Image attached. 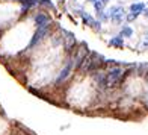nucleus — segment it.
I'll return each mask as SVG.
<instances>
[{
    "label": "nucleus",
    "mask_w": 148,
    "mask_h": 135,
    "mask_svg": "<svg viewBox=\"0 0 148 135\" xmlns=\"http://www.w3.org/2000/svg\"><path fill=\"white\" fill-rule=\"evenodd\" d=\"M38 5H41V6H44V8H49V9L55 11V5L51 3V0H38Z\"/></svg>",
    "instance_id": "14"
},
{
    "label": "nucleus",
    "mask_w": 148,
    "mask_h": 135,
    "mask_svg": "<svg viewBox=\"0 0 148 135\" xmlns=\"http://www.w3.org/2000/svg\"><path fill=\"white\" fill-rule=\"evenodd\" d=\"M144 14H145V15H148V8H147V9H144Z\"/></svg>",
    "instance_id": "17"
},
{
    "label": "nucleus",
    "mask_w": 148,
    "mask_h": 135,
    "mask_svg": "<svg viewBox=\"0 0 148 135\" xmlns=\"http://www.w3.org/2000/svg\"><path fill=\"white\" fill-rule=\"evenodd\" d=\"M104 65H106V59L100 55V53L91 52L89 55L83 59L82 65H80V70L85 71V73H94V71L100 70Z\"/></svg>",
    "instance_id": "1"
},
{
    "label": "nucleus",
    "mask_w": 148,
    "mask_h": 135,
    "mask_svg": "<svg viewBox=\"0 0 148 135\" xmlns=\"http://www.w3.org/2000/svg\"><path fill=\"white\" fill-rule=\"evenodd\" d=\"M73 71V64H71V59L66 62V65L62 69V71L59 73V76H58V79H56V84H60V82H64V80L70 76V73Z\"/></svg>",
    "instance_id": "10"
},
{
    "label": "nucleus",
    "mask_w": 148,
    "mask_h": 135,
    "mask_svg": "<svg viewBox=\"0 0 148 135\" xmlns=\"http://www.w3.org/2000/svg\"><path fill=\"white\" fill-rule=\"evenodd\" d=\"M33 20H35L36 28H50V24H51V18L47 14H44V12H38V14H35Z\"/></svg>",
    "instance_id": "7"
},
{
    "label": "nucleus",
    "mask_w": 148,
    "mask_h": 135,
    "mask_svg": "<svg viewBox=\"0 0 148 135\" xmlns=\"http://www.w3.org/2000/svg\"><path fill=\"white\" fill-rule=\"evenodd\" d=\"M124 76H125V71L123 70V67H119V65L110 67V70L106 75V88H115V87H118Z\"/></svg>",
    "instance_id": "2"
},
{
    "label": "nucleus",
    "mask_w": 148,
    "mask_h": 135,
    "mask_svg": "<svg viewBox=\"0 0 148 135\" xmlns=\"http://www.w3.org/2000/svg\"><path fill=\"white\" fill-rule=\"evenodd\" d=\"M119 35L123 37V38H130V37L133 35V29L130 28V26L124 24L123 28H121V32H119Z\"/></svg>",
    "instance_id": "13"
},
{
    "label": "nucleus",
    "mask_w": 148,
    "mask_h": 135,
    "mask_svg": "<svg viewBox=\"0 0 148 135\" xmlns=\"http://www.w3.org/2000/svg\"><path fill=\"white\" fill-rule=\"evenodd\" d=\"M144 46H145V47H147V46H148V38H147V39H145V43H144Z\"/></svg>",
    "instance_id": "18"
},
{
    "label": "nucleus",
    "mask_w": 148,
    "mask_h": 135,
    "mask_svg": "<svg viewBox=\"0 0 148 135\" xmlns=\"http://www.w3.org/2000/svg\"><path fill=\"white\" fill-rule=\"evenodd\" d=\"M109 44L113 46V47H124V38L121 35H116V37L109 39Z\"/></svg>",
    "instance_id": "12"
},
{
    "label": "nucleus",
    "mask_w": 148,
    "mask_h": 135,
    "mask_svg": "<svg viewBox=\"0 0 148 135\" xmlns=\"http://www.w3.org/2000/svg\"><path fill=\"white\" fill-rule=\"evenodd\" d=\"M106 75L107 71H103V70H97L94 71V80L97 82V85L100 87V88H106Z\"/></svg>",
    "instance_id": "9"
},
{
    "label": "nucleus",
    "mask_w": 148,
    "mask_h": 135,
    "mask_svg": "<svg viewBox=\"0 0 148 135\" xmlns=\"http://www.w3.org/2000/svg\"><path fill=\"white\" fill-rule=\"evenodd\" d=\"M89 2H91V3H94V2H97V0H89Z\"/></svg>",
    "instance_id": "21"
},
{
    "label": "nucleus",
    "mask_w": 148,
    "mask_h": 135,
    "mask_svg": "<svg viewBox=\"0 0 148 135\" xmlns=\"http://www.w3.org/2000/svg\"><path fill=\"white\" fill-rule=\"evenodd\" d=\"M106 14H107V17L110 18V21L116 23V24L123 23V20L125 17V12H124V9L121 8V6H112L110 9L106 11Z\"/></svg>",
    "instance_id": "4"
},
{
    "label": "nucleus",
    "mask_w": 148,
    "mask_h": 135,
    "mask_svg": "<svg viewBox=\"0 0 148 135\" xmlns=\"http://www.w3.org/2000/svg\"><path fill=\"white\" fill-rule=\"evenodd\" d=\"M89 49H88V44L86 43H80L79 47H76V52H74V56L71 59V64H73V70H77L80 69V65H82L83 59L89 55Z\"/></svg>",
    "instance_id": "3"
},
{
    "label": "nucleus",
    "mask_w": 148,
    "mask_h": 135,
    "mask_svg": "<svg viewBox=\"0 0 148 135\" xmlns=\"http://www.w3.org/2000/svg\"><path fill=\"white\" fill-rule=\"evenodd\" d=\"M17 2H21L23 3V2H26V0H17Z\"/></svg>",
    "instance_id": "20"
},
{
    "label": "nucleus",
    "mask_w": 148,
    "mask_h": 135,
    "mask_svg": "<svg viewBox=\"0 0 148 135\" xmlns=\"http://www.w3.org/2000/svg\"><path fill=\"white\" fill-rule=\"evenodd\" d=\"M49 29H50V28H38V30L35 32V35H33L32 39H30L29 49H32V47H35V46H38L39 43H41L42 39L45 38V35L49 33Z\"/></svg>",
    "instance_id": "6"
},
{
    "label": "nucleus",
    "mask_w": 148,
    "mask_h": 135,
    "mask_svg": "<svg viewBox=\"0 0 148 135\" xmlns=\"http://www.w3.org/2000/svg\"><path fill=\"white\" fill-rule=\"evenodd\" d=\"M94 8H95L97 12H101L103 8H104V3H103V2H100V0H97V2H94Z\"/></svg>",
    "instance_id": "15"
},
{
    "label": "nucleus",
    "mask_w": 148,
    "mask_h": 135,
    "mask_svg": "<svg viewBox=\"0 0 148 135\" xmlns=\"http://www.w3.org/2000/svg\"><path fill=\"white\" fill-rule=\"evenodd\" d=\"M144 9H145V5H144L142 2L133 3V5L130 6V12H132V14H136V15H139L140 12H144Z\"/></svg>",
    "instance_id": "11"
},
{
    "label": "nucleus",
    "mask_w": 148,
    "mask_h": 135,
    "mask_svg": "<svg viewBox=\"0 0 148 135\" xmlns=\"http://www.w3.org/2000/svg\"><path fill=\"white\" fill-rule=\"evenodd\" d=\"M62 33H64V47L66 52H76V47H77V41H76V37H74V33L68 32V30H64L62 29Z\"/></svg>",
    "instance_id": "5"
},
{
    "label": "nucleus",
    "mask_w": 148,
    "mask_h": 135,
    "mask_svg": "<svg viewBox=\"0 0 148 135\" xmlns=\"http://www.w3.org/2000/svg\"><path fill=\"white\" fill-rule=\"evenodd\" d=\"M100 2H103V3H104V5H106V3H107V2H109V0H100Z\"/></svg>",
    "instance_id": "19"
},
{
    "label": "nucleus",
    "mask_w": 148,
    "mask_h": 135,
    "mask_svg": "<svg viewBox=\"0 0 148 135\" xmlns=\"http://www.w3.org/2000/svg\"><path fill=\"white\" fill-rule=\"evenodd\" d=\"M82 21H83L85 24H88L89 28H92L94 30H100V29H101V21L94 20L89 14H82Z\"/></svg>",
    "instance_id": "8"
},
{
    "label": "nucleus",
    "mask_w": 148,
    "mask_h": 135,
    "mask_svg": "<svg viewBox=\"0 0 148 135\" xmlns=\"http://www.w3.org/2000/svg\"><path fill=\"white\" fill-rule=\"evenodd\" d=\"M136 14H132V12H130V14L129 15H127V21H133V20H136Z\"/></svg>",
    "instance_id": "16"
}]
</instances>
